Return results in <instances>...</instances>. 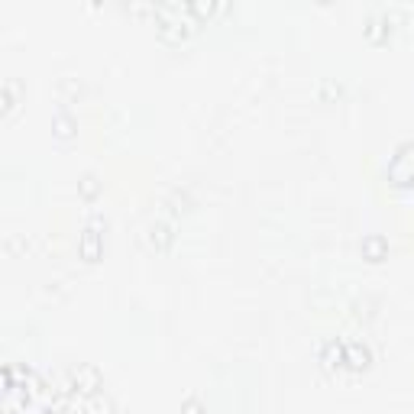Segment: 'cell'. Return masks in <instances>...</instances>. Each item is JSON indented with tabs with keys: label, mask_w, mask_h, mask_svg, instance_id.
I'll return each mask as SVG.
<instances>
[{
	"label": "cell",
	"mask_w": 414,
	"mask_h": 414,
	"mask_svg": "<svg viewBox=\"0 0 414 414\" xmlns=\"http://www.w3.org/2000/svg\"><path fill=\"white\" fill-rule=\"evenodd\" d=\"M16 97H20V81H16V78H10V81H4V91H0L4 114H10V110L16 107Z\"/></svg>",
	"instance_id": "obj_9"
},
{
	"label": "cell",
	"mask_w": 414,
	"mask_h": 414,
	"mask_svg": "<svg viewBox=\"0 0 414 414\" xmlns=\"http://www.w3.org/2000/svg\"><path fill=\"white\" fill-rule=\"evenodd\" d=\"M149 246L159 249V253H165V249L172 246V230L165 227V223H155L153 230H149Z\"/></svg>",
	"instance_id": "obj_8"
},
{
	"label": "cell",
	"mask_w": 414,
	"mask_h": 414,
	"mask_svg": "<svg viewBox=\"0 0 414 414\" xmlns=\"http://www.w3.org/2000/svg\"><path fill=\"white\" fill-rule=\"evenodd\" d=\"M69 382H71V391H78V395H94V391H100L104 379H100V372L94 366L78 362V366L69 369Z\"/></svg>",
	"instance_id": "obj_3"
},
{
	"label": "cell",
	"mask_w": 414,
	"mask_h": 414,
	"mask_svg": "<svg viewBox=\"0 0 414 414\" xmlns=\"http://www.w3.org/2000/svg\"><path fill=\"white\" fill-rule=\"evenodd\" d=\"M155 20H159V36L165 42H184L198 30V20L191 16V7L188 4H162V7H153Z\"/></svg>",
	"instance_id": "obj_1"
},
{
	"label": "cell",
	"mask_w": 414,
	"mask_h": 414,
	"mask_svg": "<svg viewBox=\"0 0 414 414\" xmlns=\"http://www.w3.org/2000/svg\"><path fill=\"white\" fill-rule=\"evenodd\" d=\"M81 194H85V198H94V194H97V178L94 175L81 178Z\"/></svg>",
	"instance_id": "obj_13"
},
{
	"label": "cell",
	"mask_w": 414,
	"mask_h": 414,
	"mask_svg": "<svg viewBox=\"0 0 414 414\" xmlns=\"http://www.w3.org/2000/svg\"><path fill=\"white\" fill-rule=\"evenodd\" d=\"M52 133L59 139H71L75 136V120H71L69 114H55L52 117Z\"/></svg>",
	"instance_id": "obj_10"
},
{
	"label": "cell",
	"mask_w": 414,
	"mask_h": 414,
	"mask_svg": "<svg viewBox=\"0 0 414 414\" xmlns=\"http://www.w3.org/2000/svg\"><path fill=\"white\" fill-rule=\"evenodd\" d=\"M389 30H391V20H389V16H369V26H366V36L369 39L389 36Z\"/></svg>",
	"instance_id": "obj_11"
},
{
	"label": "cell",
	"mask_w": 414,
	"mask_h": 414,
	"mask_svg": "<svg viewBox=\"0 0 414 414\" xmlns=\"http://www.w3.org/2000/svg\"><path fill=\"white\" fill-rule=\"evenodd\" d=\"M321 362H324V369H330V372L343 366V340H327L324 350H321Z\"/></svg>",
	"instance_id": "obj_7"
},
{
	"label": "cell",
	"mask_w": 414,
	"mask_h": 414,
	"mask_svg": "<svg viewBox=\"0 0 414 414\" xmlns=\"http://www.w3.org/2000/svg\"><path fill=\"white\" fill-rule=\"evenodd\" d=\"M389 182L395 184V188L414 184V143H401V146L395 149V155H391V162H389Z\"/></svg>",
	"instance_id": "obj_2"
},
{
	"label": "cell",
	"mask_w": 414,
	"mask_h": 414,
	"mask_svg": "<svg viewBox=\"0 0 414 414\" xmlns=\"http://www.w3.org/2000/svg\"><path fill=\"white\" fill-rule=\"evenodd\" d=\"M188 7H191V16H194V20H204V16H214L217 10H220V7L214 4V0H194V4H188Z\"/></svg>",
	"instance_id": "obj_12"
},
{
	"label": "cell",
	"mask_w": 414,
	"mask_h": 414,
	"mask_svg": "<svg viewBox=\"0 0 414 414\" xmlns=\"http://www.w3.org/2000/svg\"><path fill=\"white\" fill-rule=\"evenodd\" d=\"M78 253L85 262H97L104 253V233H100V220H94L91 227H85L81 239H78Z\"/></svg>",
	"instance_id": "obj_4"
},
{
	"label": "cell",
	"mask_w": 414,
	"mask_h": 414,
	"mask_svg": "<svg viewBox=\"0 0 414 414\" xmlns=\"http://www.w3.org/2000/svg\"><path fill=\"white\" fill-rule=\"evenodd\" d=\"M369 362H372V353L366 343H343V366L362 372V369H369Z\"/></svg>",
	"instance_id": "obj_5"
},
{
	"label": "cell",
	"mask_w": 414,
	"mask_h": 414,
	"mask_svg": "<svg viewBox=\"0 0 414 414\" xmlns=\"http://www.w3.org/2000/svg\"><path fill=\"white\" fill-rule=\"evenodd\" d=\"M182 414H204V405H201L198 398H188L182 405Z\"/></svg>",
	"instance_id": "obj_14"
},
{
	"label": "cell",
	"mask_w": 414,
	"mask_h": 414,
	"mask_svg": "<svg viewBox=\"0 0 414 414\" xmlns=\"http://www.w3.org/2000/svg\"><path fill=\"white\" fill-rule=\"evenodd\" d=\"M360 253H362V259H369V262H382L385 256H389V239H385L382 233H369V237H362Z\"/></svg>",
	"instance_id": "obj_6"
}]
</instances>
